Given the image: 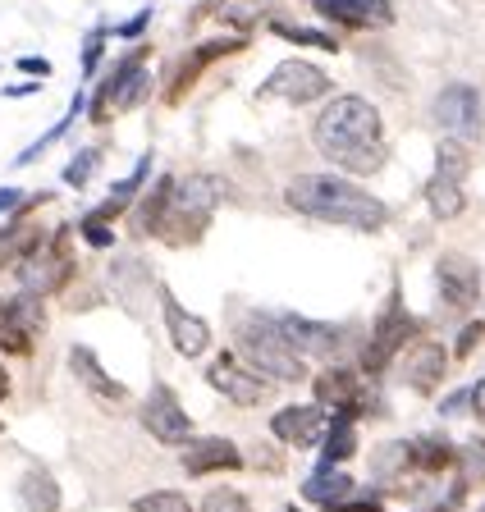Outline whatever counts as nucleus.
Listing matches in <instances>:
<instances>
[{
  "mask_svg": "<svg viewBox=\"0 0 485 512\" xmlns=\"http://www.w3.org/2000/svg\"><path fill=\"white\" fill-rule=\"evenodd\" d=\"M316 151L348 174H376L385 165V138H380V110L367 96H335L312 124Z\"/></svg>",
  "mask_w": 485,
  "mask_h": 512,
  "instance_id": "nucleus-1",
  "label": "nucleus"
},
{
  "mask_svg": "<svg viewBox=\"0 0 485 512\" xmlns=\"http://www.w3.org/2000/svg\"><path fill=\"white\" fill-rule=\"evenodd\" d=\"M284 202L298 215H312L325 224H344V229H385L389 206L380 197H371L367 188L339 179V174H298V179L284 188Z\"/></svg>",
  "mask_w": 485,
  "mask_h": 512,
  "instance_id": "nucleus-2",
  "label": "nucleus"
},
{
  "mask_svg": "<svg viewBox=\"0 0 485 512\" xmlns=\"http://www.w3.org/2000/svg\"><path fill=\"white\" fill-rule=\"evenodd\" d=\"M220 197H225V188H220L216 174H188V179H174L170 206H165V220H161V234L156 238H165L170 247L197 243V238L206 234L211 215H216Z\"/></svg>",
  "mask_w": 485,
  "mask_h": 512,
  "instance_id": "nucleus-3",
  "label": "nucleus"
},
{
  "mask_svg": "<svg viewBox=\"0 0 485 512\" xmlns=\"http://www.w3.org/2000/svg\"><path fill=\"white\" fill-rule=\"evenodd\" d=\"M238 352L248 357V366H257L266 380H302L307 366H302V352L284 339L280 320L275 316H261V311H248V316L238 320Z\"/></svg>",
  "mask_w": 485,
  "mask_h": 512,
  "instance_id": "nucleus-4",
  "label": "nucleus"
},
{
  "mask_svg": "<svg viewBox=\"0 0 485 512\" xmlns=\"http://www.w3.org/2000/svg\"><path fill=\"white\" fill-rule=\"evenodd\" d=\"M472 170V156H467V142H440L435 151V174L426 183V202H431V215L435 220H453V215H463L467 197H463V179Z\"/></svg>",
  "mask_w": 485,
  "mask_h": 512,
  "instance_id": "nucleus-5",
  "label": "nucleus"
},
{
  "mask_svg": "<svg viewBox=\"0 0 485 512\" xmlns=\"http://www.w3.org/2000/svg\"><path fill=\"white\" fill-rule=\"evenodd\" d=\"M19 279L28 293H60V288L74 279V256H69V229H60V234L51 238V243H37L33 252L19 261Z\"/></svg>",
  "mask_w": 485,
  "mask_h": 512,
  "instance_id": "nucleus-6",
  "label": "nucleus"
},
{
  "mask_svg": "<svg viewBox=\"0 0 485 512\" xmlns=\"http://www.w3.org/2000/svg\"><path fill=\"white\" fill-rule=\"evenodd\" d=\"M412 334H417V316H408L399 298H389V307L380 311L376 330H371L367 352H362V371L380 375L389 362H394V357H399L403 348H408V339H412Z\"/></svg>",
  "mask_w": 485,
  "mask_h": 512,
  "instance_id": "nucleus-7",
  "label": "nucleus"
},
{
  "mask_svg": "<svg viewBox=\"0 0 485 512\" xmlns=\"http://www.w3.org/2000/svg\"><path fill=\"white\" fill-rule=\"evenodd\" d=\"M325 92H330V74H321V69L307 60H284L280 69L261 83L257 96H266V101H289V106H307V101H321Z\"/></svg>",
  "mask_w": 485,
  "mask_h": 512,
  "instance_id": "nucleus-8",
  "label": "nucleus"
},
{
  "mask_svg": "<svg viewBox=\"0 0 485 512\" xmlns=\"http://www.w3.org/2000/svg\"><path fill=\"white\" fill-rule=\"evenodd\" d=\"M435 284H440V307L463 316V311L476 307L481 298V270H476L472 256L463 252H444L440 266H435Z\"/></svg>",
  "mask_w": 485,
  "mask_h": 512,
  "instance_id": "nucleus-9",
  "label": "nucleus"
},
{
  "mask_svg": "<svg viewBox=\"0 0 485 512\" xmlns=\"http://www.w3.org/2000/svg\"><path fill=\"white\" fill-rule=\"evenodd\" d=\"M435 124L458 142H476L481 138V92L467 83H449L435 96Z\"/></svg>",
  "mask_w": 485,
  "mask_h": 512,
  "instance_id": "nucleus-10",
  "label": "nucleus"
},
{
  "mask_svg": "<svg viewBox=\"0 0 485 512\" xmlns=\"http://www.w3.org/2000/svg\"><path fill=\"white\" fill-rule=\"evenodd\" d=\"M142 426L151 430L156 444H170V448L193 439V421H188V412L179 407V398L170 394V384H156L147 394V403H142Z\"/></svg>",
  "mask_w": 485,
  "mask_h": 512,
  "instance_id": "nucleus-11",
  "label": "nucleus"
},
{
  "mask_svg": "<svg viewBox=\"0 0 485 512\" xmlns=\"http://www.w3.org/2000/svg\"><path fill=\"white\" fill-rule=\"evenodd\" d=\"M206 380H211V389H220L225 403H234V407H257V403H266V394H270L266 375L238 366L229 352H220L216 362L206 366Z\"/></svg>",
  "mask_w": 485,
  "mask_h": 512,
  "instance_id": "nucleus-12",
  "label": "nucleus"
},
{
  "mask_svg": "<svg viewBox=\"0 0 485 512\" xmlns=\"http://www.w3.org/2000/svg\"><path fill=\"white\" fill-rule=\"evenodd\" d=\"M444 371H449V352H444V343L421 339L403 352V384L417 389V394H435V384L444 380Z\"/></svg>",
  "mask_w": 485,
  "mask_h": 512,
  "instance_id": "nucleus-13",
  "label": "nucleus"
},
{
  "mask_svg": "<svg viewBox=\"0 0 485 512\" xmlns=\"http://www.w3.org/2000/svg\"><path fill=\"white\" fill-rule=\"evenodd\" d=\"M270 430L293 448H316L330 430V416H325V407H284V412H275Z\"/></svg>",
  "mask_w": 485,
  "mask_h": 512,
  "instance_id": "nucleus-14",
  "label": "nucleus"
},
{
  "mask_svg": "<svg viewBox=\"0 0 485 512\" xmlns=\"http://www.w3.org/2000/svg\"><path fill=\"white\" fill-rule=\"evenodd\" d=\"M161 307H165V325H170V343H174V348L184 352V357H202L206 343H211L206 320L179 307V298H174L170 288H161Z\"/></svg>",
  "mask_w": 485,
  "mask_h": 512,
  "instance_id": "nucleus-15",
  "label": "nucleus"
},
{
  "mask_svg": "<svg viewBox=\"0 0 485 512\" xmlns=\"http://www.w3.org/2000/svg\"><path fill=\"white\" fill-rule=\"evenodd\" d=\"M238 467H243V453H238L234 439H225V435L193 439V444L184 448L188 476H211V471H238Z\"/></svg>",
  "mask_w": 485,
  "mask_h": 512,
  "instance_id": "nucleus-16",
  "label": "nucleus"
},
{
  "mask_svg": "<svg viewBox=\"0 0 485 512\" xmlns=\"http://www.w3.org/2000/svg\"><path fill=\"white\" fill-rule=\"evenodd\" d=\"M280 320L284 339L302 352V357H330L339 348V325H325V320H307V316H275Z\"/></svg>",
  "mask_w": 485,
  "mask_h": 512,
  "instance_id": "nucleus-17",
  "label": "nucleus"
},
{
  "mask_svg": "<svg viewBox=\"0 0 485 512\" xmlns=\"http://www.w3.org/2000/svg\"><path fill=\"white\" fill-rule=\"evenodd\" d=\"M316 14L344 23V28H389L394 23L389 0H316Z\"/></svg>",
  "mask_w": 485,
  "mask_h": 512,
  "instance_id": "nucleus-18",
  "label": "nucleus"
},
{
  "mask_svg": "<svg viewBox=\"0 0 485 512\" xmlns=\"http://www.w3.org/2000/svg\"><path fill=\"white\" fill-rule=\"evenodd\" d=\"M69 366H74V375L87 384V389H92V398H97V403H106V407L129 403V389L101 371V362H97V352H92V348H69Z\"/></svg>",
  "mask_w": 485,
  "mask_h": 512,
  "instance_id": "nucleus-19",
  "label": "nucleus"
},
{
  "mask_svg": "<svg viewBox=\"0 0 485 512\" xmlns=\"http://www.w3.org/2000/svg\"><path fill=\"white\" fill-rule=\"evenodd\" d=\"M110 288H115V298L124 302L133 316H142V302H147V293H151L147 266H142L138 256H119L115 266H110Z\"/></svg>",
  "mask_w": 485,
  "mask_h": 512,
  "instance_id": "nucleus-20",
  "label": "nucleus"
},
{
  "mask_svg": "<svg viewBox=\"0 0 485 512\" xmlns=\"http://www.w3.org/2000/svg\"><path fill=\"white\" fill-rule=\"evenodd\" d=\"M316 403H330V407H344V412H357V407L367 403L357 371H348V366H330V371L316 380Z\"/></svg>",
  "mask_w": 485,
  "mask_h": 512,
  "instance_id": "nucleus-21",
  "label": "nucleus"
},
{
  "mask_svg": "<svg viewBox=\"0 0 485 512\" xmlns=\"http://www.w3.org/2000/svg\"><path fill=\"white\" fill-rule=\"evenodd\" d=\"M348 494H353V476H344V471L330 467V462L302 480V499H307V503H321V508H335V503H344Z\"/></svg>",
  "mask_w": 485,
  "mask_h": 512,
  "instance_id": "nucleus-22",
  "label": "nucleus"
},
{
  "mask_svg": "<svg viewBox=\"0 0 485 512\" xmlns=\"http://www.w3.org/2000/svg\"><path fill=\"white\" fill-rule=\"evenodd\" d=\"M19 503L23 512H60V485H55L51 471L33 467L19 480Z\"/></svg>",
  "mask_w": 485,
  "mask_h": 512,
  "instance_id": "nucleus-23",
  "label": "nucleus"
},
{
  "mask_svg": "<svg viewBox=\"0 0 485 512\" xmlns=\"http://www.w3.org/2000/svg\"><path fill=\"white\" fill-rule=\"evenodd\" d=\"M453 458H458V453H453L440 435H417L408 444V462H412V471H421V476H440L444 467H453Z\"/></svg>",
  "mask_w": 485,
  "mask_h": 512,
  "instance_id": "nucleus-24",
  "label": "nucleus"
},
{
  "mask_svg": "<svg viewBox=\"0 0 485 512\" xmlns=\"http://www.w3.org/2000/svg\"><path fill=\"white\" fill-rule=\"evenodd\" d=\"M238 46H243V42H206V46H197V51L188 55L184 64H179V83L170 87V101H179V96H184L188 87H193L197 78H202V69H206V64H211V60H220V55H229V51H238Z\"/></svg>",
  "mask_w": 485,
  "mask_h": 512,
  "instance_id": "nucleus-25",
  "label": "nucleus"
},
{
  "mask_svg": "<svg viewBox=\"0 0 485 512\" xmlns=\"http://www.w3.org/2000/svg\"><path fill=\"white\" fill-rule=\"evenodd\" d=\"M170 188H174V179H161L156 188L142 197V206H138V215H133V229L138 234H161V220H165V206H170Z\"/></svg>",
  "mask_w": 485,
  "mask_h": 512,
  "instance_id": "nucleus-26",
  "label": "nucleus"
},
{
  "mask_svg": "<svg viewBox=\"0 0 485 512\" xmlns=\"http://www.w3.org/2000/svg\"><path fill=\"white\" fill-rule=\"evenodd\" d=\"M211 14H216L220 23H229V28H257L261 19L270 14V0H216L211 5Z\"/></svg>",
  "mask_w": 485,
  "mask_h": 512,
  "instance_id": "nucleus-27",
  "label": "nucleus"
},
{
  "mask_svg": "<svg viewBox=\"0 0 485 512\" xmlns=\"http://www.w3.org/2000/svg\"><path fill=\"white\" fill-rule=\"evenodd\" d=\"M353 448H357V435H353V412H339V416H335V426L325 430V462L335 467V462L353 458Z\"/></svg>",
  "mask_w": 485,
  "mask_h": 512,
  "instance_id": "nucleus-28",
  "label": "nucleus"
},
{
  "mask_svg": "<svg viewBox=\"0 0 485 512\" xmlns=\"http://www.w3.org/2000/svg\"><path fill=\"white\" fill-rule=\"evenodd\" d=\"M453 462H458V480H463L467 490H472V485H485V439H467Z\"/></svg>",
  "mask_w": 485,
  "mask_h": 512,
  "instance_id": "nucleus-29",
  "label": "nucleus"
},
{
  "mask_svg": "<svg viewBox=\"0 0 485 512\" xmlns=\"http://www.w3.org/2000/svg\"><path fill=\"white\" fill-rule=\"evenodd\" d=\"M133 512H193V503L179 490H156V494H142V499L133 503Z\"/></svg>",
  "mask_w": 485,
  "mask_h": 512,
  "instance_id": "nucleus-30",
  "label": "nucleus"
},
{
  "mask_svg": "<svg viewBox=\"0 0 485 512\" xmlns=\"http://www.w3.org/2000/svg\"><path fill=\"white\" fill-rule=\"evenodd\" d=\"M97 165H101V151L97 147H83L74 160L65 165V183L69 188H87V179L97 174Z\"/></svg>",
  "mask_w": 485,
  "mask_h": 512,
  "instance_id": "nucleus-31",
  "label": "nucleus"
},
{
  "mask_svg": "<svg viewBox=\"0 0 485 512\" xmlns=\"http://www.w3.org/2000/svg\"><path fill=\"white\" fill-rule=\"evenodd\" d=\"M202 512H252V503L238 490H211L202 499Z\"/></svg>",
  "mask_w": 485,
  "mask_h": 512,
  "instance_id": "nucleus-32",
  "label": "nucleus"
},
{
  "mask_svg": "<svg viewBox=\"0 0 485 512\" xmlns=\"http://www.w3.org/2000/svg\"><path fill=\"white\" fill-rule=\"evenodd\" d=\"M280 37H289V42H302V46H321V51H339V37H330V32H316V28H275Z\"/></svg>",
  "mask_w": 485,
  "mask_h": 512,
  "instance_id": "nucleus-33",
  "label": "nucleus"
},
{
  "mask_svg": "<svg viewBox=\"0 0 485 512\" xmlns=\"http://www.w3.org/2000/svg\"><path fill=\"white\" fill-rule=\"evenodd\" d=\"M0 348L14 352V357H23V352L33 348V334L19 330V325H10V320H0Z\"/></svg>",
  "mask_w": 485,
  "mask_h": 512,
  "instance_id": "nucleus-34",
  "label": "nucleus"
},
{
  "mask_svg": "<svg viewBox=\"0 0 485 512\" xmlns=\"http://www.w3.org/2000/svg\"><path fill=\"white\" fill-rule=\"evenodd\" d=\"M78 229H83V238H87L92 247H115V229H110L106 220H92V215H87Z\"/></svg>",
  "mask_w": 485,
  "mask_h": 512,
  "instance_id": "nucleus-35",
  "label": "nucleus"
},
{
  "mask_svg": "<svg viewBox=\"0 0 485 512\" xmlns=\"http://www.w3.org/2000/svg\"><path fill=\"white\" fill-rule=\"evenodd\" d=\"M101 51H106V32H92L83 46V74H97V64H101Z\"/></svg>",
  "mask_w": 485,
  "mask_h": 512,
  "instance_id": "nucleus-36",
  "label": "nucleus"
},
{
  "mask_svg": "<svg viewBox=\"0 0 485 512\" xmlns=\"http://www.w3.org/2000/svg\"><path fill=\"white\" fill-rule=\"evenodd\" d=\"M481 334H485V325L481 320H472V325L463 330V339H458V357H472V348L481 343Z\"/></svg>",
  "mask_w": 485,
  "mask_h": 512,
  "instance_id": "nucleus-37",
  "label": "nucleus"
},
{
  "mask_svg": "<svg viewBox=\"0 0 485 512\" xmlns=\"http://www.w3.org/2000/svg\"><path fill=\"white\" fill-rule=\"evenodd\" d=\"M147 23H151V10H142L138 19L119 23V28H115V37H142V32H147Z\"/></svg>",
  "mask_w": 485,
  "mask_h": 512,
  "instance_id": "nucleus-38",
  "label": "nucleus"
},
{
  "mask_svg": "<svg viewBox=\"0 0 485 512\" xmlns=\"http://www.w3.org/2000/svg\"><path fill=\"white\" fill-rule=\"evenodd\" d=\"M19 69L23 74H33V78H51V60H37V55H23Z\"/></svg>",
  "mask_w": 485,
  "mask_h": 512,
  "instance_id": "nucleus-39",
  "label": "nucleus"
},
{
  "mask_svg": "<svg viewBox=\"0 0 485 512\" xmlns=\"http://www.w3.org/2000/svg\"><path fill=\"white\" fill-rule=\"evenodd\" d=\"M23 206V192L19 188H0V215L5 211H19Z\"/></svg>",
  "mask_w": 485,
  "mask_h": 512,
  "instance_id": "nucleus-40",
  "label": "nucleus"
},
{
  "mask_svg": "<svg viewBox=\"0 0 485 512\" xmlns=\"http://www.w3.org/2000/svg\"><path fill=\"white\" fill-rule=\"evenodd\" d=\"M467 403H472V394H453V398H444V403H440V412L453 416V412H463Z\"/></svg>",
  "mask_w": 485,
  "mask_h": 512,
  "instance_id": "nucleus-41",
  "label": "nucleus"
},
{
  "mask_svg": "<svg viewBox=\"0 0 485 512\" xmlns=\"http://www.w3.org/2000/svg\"><path fill=\"white\" fill-rule=\"evenodd\" d=\"M472 412L481 416V426H485V380H481V384H476V389H472Z\"/></svg>",
  "mask_w": 485,
  "mask_h": 512,
  "instance_id": "nucleus-42",
  "label": "nucleus"
},
{
  "mask_svg": "<svg viewBox=\"0 0 485 512\" xmlns=\"http://www.w3.org/2000/svg\"><path fill=\"white\" fill-rule=\"evenodd\" d=\"M330 512H385L380 508V503H353V508H344V503H335V508Z\"/></svg>",
  "mask_w": 485,
  "mask_h": 512,
  "instance_id": "nucleus-43",
  "label": "nucleus"
},
{
  "mask_svg": "<svg viewBox=\"0 0 485 512\" xmlns=\"http://www.w3.org/2000/svg\"><path fill=\"white\" fill-rule=\"evenodd\" d=\"M10 398V375H5V366H0V403Z\"/></svg>",
  "mask_w": 485,
  "mask_h": 512,
  "instance_id": "nucleus-44",
  "label": "nucleus"
},
{
  "mask_svg": "<svg viewBox=\"0 0 485 512\" xmlns=\"http://www.w3.org/2000/svg\"><path fill=\"white\" fill-rule=\"evenodd\" d=\"M28 92H37V83H19V87H10L5 96H28Z\"/></svg>",
  "mask_w": 485,
  "mask_h": 512,
  "instance_id": "nucleus-45",
  "label": "nucleus"
},
{
  "mask_svg": "<svg viewBox=\"0 0 485 512\" xmlns=\"http://www.w3.org/2000/svg\"><path fill=\"white\" fill-rule=\"evenodd\" d=\"M481 512H485V508H481Z\"/></svg>",
  "mask_w": 485,
  "mask_h": 512,
  "instance_id": "nucleus-46",
  "label": "nucleus"
}]
</instances>
